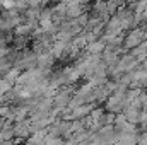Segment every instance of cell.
I'll return each mask as SVG.
<instances>
[{
  "label": "cell",
  "instance_id": "7",
  "mask_svg": "<svg viewBox=\"0 0 147 145\" xmlns=\"http://www.w3.org/2000/svg\"><path fill=\"white\" fill-rule=\"evenodd\" d=\"M140 28H142L144 31H147V19H146V21H144V22H142V26H140Z\"/></svg>",
  "mask_w": 147,
  "mask_h": 145
},
{
  "label": "cell",
  "instance_id": "8",
  "mask_svg": "<svg viewBox=\"0 0 147 145\" xmlns=\"http://www.w3.org/2000/svg\"><path fill=\"white\" fill-rule=\"evenodd\" d=\"M77 2H80V3H82V5H87V3H89V2H91V0H77Z\"/></svg>",
  "mask_w": 147,
  "mask_h": 145
},
{
  "label": "cell",
  "instance_id": "4",
  "mask_svg": "<svg viewBox=\"0 0 147 145\" xmlns=\"http://www.w3.org/2000/svg\"><path fill=\"white\" fill-rule=\"evenodd\" d=\"M86 50H87L89 55H101V53L106 50V41L101 38V39H96V41H92V43H87Z\"/></svg>",
  "mask_w": 147,
  "mask_h": 145
},
{
  "label": "cell",
  "instance_id": "3",
  "mask_svg": "<svg viewBox=\"0 0 147 145\" xmlns=\"http://www.w3.org/2000/svg\"><path fill=\"white\" fill-rule=\"evenodd\" d=\"M84 9H86V5H82V3L77 2V0L69 2V3H67V19H77L80 14L86 12Z\"/></svg>",
  "mask_w": 147,
  "mask_h": 145
},
{
  "label": "cell",
  "instance_id": "2",
  "mask_svg": "<svg viewBox=\"0 0 147 145\" xmlns=\"http://www.w3.org/2000/svg\"><path fill=\"white\" fill-rule=\"evenodd\" d=\"M123 33V28H121V21L120 17L115 14L111 15L110 21L105 24V34H110V36H120Z\"/></svg>",
  "mask_w": 147,
  "mask_h": 145
},
{
  "label": "cell",
  "instance_id": "6",
  "mask_svg": "<svg viewBox=\"0 0 147 145\" xmlns=\"http://www.w3.org/2000/svg\"><path fill=\"white\" fill-rule=\"evenodd\" d=\"M26 38L28 36H16V39H14V48L16 50H19V48H24L26 46Z\"/></svg>",
  "mask_w": 147,
  "mask_h": 145
},
{
  "label": "cell",
  "instance_id": "1",
  "mask_svg": "<svg viewBox=\"0 0 147 145\" xmlns=\"http://www.w3.org/2000/svg\"><path fill=\"white\" fill-rule=\"evenodd\" d=\"M142 41H146V31L142 28H135V29H130L127 33V36L123 38V50L125 51H132L134 48H137Z\"/></svg>",
  "mask_w": 147,
  "mask_h": 145
},
{
  "label": "cell",
  "instance_id": "5",
  "mask_svg": "<svg viewBox=\"0 0 147 145\" xmlns=\"http://www.w3.org/2000/svg\"><path fill=\"white\" fill-rule=\"evenodd\" d=\"M89 19H91V15H89V12H84V14H80L79 17H77V22L86 29V26H87V22H89Z\"/></svg>",
  "mask_w": 147,
  "mask_h": 145
}]
</instances>
